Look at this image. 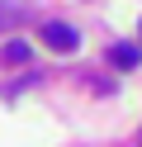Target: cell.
Returning <instances> with one entry per match:
<instances>
[{"mask_svg": "<svg viewBox=\"0 0 142 147\" xmlns=\"http://www.w3.org/2000/svg\"><path fill=\"white\" fill-rule=\"evenodd\" d=\"M109 62H114L118 71H133V67L142 62V48H109Z\"/></svg>", "mask_w": 142, "mask_h": 147, "instance_id": "3957f363", "label": "cell"}, {"mask_svg": "<svg viewBox=\"0 0 142 147\" xmlns=\"http://www.w3.org/2000/svg\"><path fill=\"white\" fill-rule=\"evenodd\" d=\"M24 14H28V10H14V5H5V0H0V29H14Z\"/></svg>", "mask_w": 142, "mask_h": 147, "instance_id": "277c9868", "label": "cell"}, {"mask_svg": "<svg viewBox=\"0 0 142 147\" xmlns=\"http://www.w3.org/2000/svg\"><path fill=\"white\" fill-rule=\"evenodd\" d=\"M0 57H5V67H24V62L33 57V48H28L24 38H9L5 48H0Z\"/></svg>", "mask_w": 142, "mask_h": 147, "instance_id": "7a4b0ae2", "label": "cell"}, {"mask_svg": "<svg viewBox=\"0 0 142 147\" xmlns=\"http://www.w3.org/2000/svg\"><path fill=\"white\" fill-rule=\"evenodd\" d=\"M43 43H47L52 52H76V43H81V33H76L71 24L52 19V24H43Z\"/></svg>", "mask_w": 142, "mask_h": 147, "instance_id": "6da1fadb", "label": "cell"}, {"mask_svg": "<svg viewBox=\"0 0 142 147\" xmlns=\"http://www.w3.org/2000/svg\"><path fill=\"white\" fill-rule=\"evenodd\" d=\"M137 147H142V133H137Z\"/></svg>", "mask_w": 142, "mask_h": 147, "instance_id": "5b68a950", "label": "cell"}]
</instances>
